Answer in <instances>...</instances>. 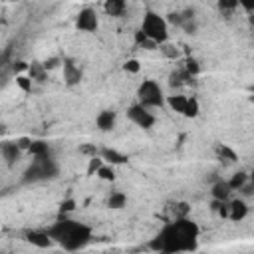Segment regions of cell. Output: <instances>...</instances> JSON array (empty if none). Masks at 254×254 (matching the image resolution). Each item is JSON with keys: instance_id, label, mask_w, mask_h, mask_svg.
Masks as SVG:
<instances>
[{"instance_id": "obj_1", "label": "cell", "mask_w": 254, "mask_h": 254, "mask_svg": "<svg viewBox=\"0 0 254 254\" xmlns=\"http://www.w3.org/2000/svg\"><path fill=\"white\" fill-rule=\"evenodd\" d=\"M196 236H198V226L192 220L181 216L161 230V234L151 242V248L161 250V252L192 250Z\"/></svg>"}, {"instance_id": "obj_2", "label": "cell", "mask_w": 254, "mask_h": 254, "mask_svg": "<svg viewBox=\"0 0 254 254\" xmlns=\"http://www.w3.org/2000/svg\"><path fill=\"white\" fill-rule=\"evenodd\" d=\"M48 234H50V238L58 240L65 250H77L87 244L91 230L85 224H79L73 220H60L58 224H54L48 230Z\"/></svg>"}, {"instance_id": "obj_3", "label": "cell", "mask_w": 254, "mask_h": 254, "mask_svg": "<svg viewBox=\"0 0 254 254\" xmlns=\"http://www.w3.org/2000/svg\"><path fill=\"white\" fill-rule=\"evenodd\" d=\"M141 32H143L151 42H155V44L159 46V44L167 42V38H169V24H167V20H165L163 16H159L157 12H151V10H149V12L143 16Z\"/></svg>"}, {"instance_id": "obj_4", "label": "cell", "mask_w": 254, "mask_h": 254, "mask_svg": "<svg viewBox=\"0 0 254 254\" xmlns=\"http://www.w3.org/2000/svg\"><path fill=\"white\" fill-rule=\"evenodd\" d=\"M56 173H58V167H56V163L48 155L46 157H34V163L26 171L24 181L26 183H30V181H44V179L56 177Z\"/></svg>"}, {"instance_id": "obj_5", "label": "cell", "mask_w": 254, "mask_h": 254, "mask_svg": "<svg viewBox=\"0 0 254 254\" xmlns=\"http://www.w3.org/2000/svg\"><path fill=\"white\" fill-rule=\"evenodd\" d=\"M137 97H139V103L145 107H161L163 105V91H161L159 83L153 79H145L139 85Z\"/></svg>"}, {"instance_id": "obj_6", "label": "cell", "mask_w": 254, "mask_h": 254, "mask_svg": "<svg viewBox=\"0 0 254 254\" xmlns=\"http://www.w3.org/2000/svg\"><path fill=\"white\" fill-rule=\"evenodd\" d=\"M127 115H129V119H131L133 123H137V125L143 127V129H149V127H153V123H155L153 113H151L145 105H141V103L131 105L129 111H127Z\"/></svg>"}, {"instance_id": "obj_7", "label": "cell", "mask_w": 254, "mask_h": 254, "mask_svg": "<svg viewBox=\"0 0 254 254\" xmlns=\"http://www.w3.org/2000/svg\"><path fill=\"white\" fill-rule=\"evenodd\" d=\"M75 26H77V30H81V32H95L97 26H99V20H97L95 10H93V8H83V10H79V14H77V18H75Z\"/></svg>"}, {"instance_id": "obj_8", "label": "cell", "mask_w": 254, "mask_h": 254, "mask_svg": "<svg viewBox=\"0 0 254 254\" xmlns=\"http://www.w3.org/2000/svg\"><path fill=\"white\" fill-rule=\"evenodd\" d=\"M64 79H65L67 85H77L81 81V67L75 65L73 60L64 62Z\"/></svg>"}, {"instance_id": "obj_9", "label": "cell", "mask_w": 254, "mask_h": 254, "mask_svg": "<svg viewBox=\"0 0 254 254\" xmlns=\"http://www.w3.org/2000/svg\"><path fill=\"white\" fill-rule=\"evenodd\" d=\"M248 214V206L242 198H236L232 202H228V218L230 220H242Z\"/></svg>"}, {"instance_id": "obj_10", "label": "cell", "mask_w": 254, "mask_h": 254, "mask_svg": "<svg viewBox=\"0 0 254 254\" xmlns=\"http://www.w3.org/2000/svg\"><path fill=\"white\" fill-rule=\"evenodd\" d=\"M95 123H97V127H99L101 131H109V129H113V125H115V113L109 111V109H105V111H101V113L97 115Z\"/></svg>"}, {"instance_id": "obj_11", "label": "cell", "mask_w": 254, "mask_h": 254, "mask_svg": "<svg viewBox=\"0 0 254 254\" xmlns=\"http://www.w3.org/2000/svg\"><path fill=\"white\" fill-rule=\"evenodd\" d=\"M0 151H2V155H4V159L8 161V165H12L18 157H20V147H18V143H4L2 147H0Z\"/></svg>"}, {"instance_id": "obj_12", "label": "cell", "mask_w": 254, "mask_h": 254, "mask_svg": "<svg viewBox=\"0 0 254 254\" xmlns=\"http://www.w3.org/2000/svg\"><path fill=\"white\" fill-rule=\"evenodd\" d=\"M101 159H105L109 165H121L127 161V157L115 149H101Z\"/></svg>"}, {"instance_id": "obj_13", "label": "cell", "mask_w": 254, "mask_h": 254, "mask_svg": "<svg viewBox=\"0 0 254 254\" xmlns=\"http://www.w3.org/2000/svg\"><path fill=\"white\" fill-rule=\"evenodd\" d=\"M28 240L34 246H40V248H48L52 244V238H50L48 232H28Z\"/></svg>"}, {"instance_id": "obj_14", "label": "cell", "mask_w": 254, "mask_h": 254, "mask_svg": "<svg viewBox=\"0 0 254 254\" xmlns=\"http://www.w3.org/2000/svg\"><path fill=\"white\" fill-rule=\"evenodd\" d=\"M169 81H171V85H177V87H179V85H187V83H190V81H192V75L187 73V71L181 67V69H177V71L171 73V79H169Z\"/></svg>"}, {"instance_id": "obj_15", "label": "cell", "mask_w": 254, "mask_h": 254, "mask_svg": "<svg viewBox=\"0 0 254 254\" xmlns=\"http://www.w3.org/2000/svg\"><path fill=\"white\" fill-rule=\"evenodd\" d=\"M230 187H228V183L226 181H218L214 187H212V196L216 198V200H226L228 196H230Z\"/></svg>"}, {"instance_id": "obj_16", "label": "cell", "mask_w": 254, "mask_h": 254, "mask_svg": "<svg viewBox=\"0 0 254 254\" xmlns=\"http://www.w3.org/2000/svg\"><path fill=\"white\" fill-rule=\"evenodd\" d=\"M125 0H105V12L109 16H121L125 12Z\"/></svg>"}, {"instance_id": "obj_17", "label": "cell", "mask_w": 254, "mask_h": 254, "mask_svg": "<svg viewBox=\"0 0 254 254\" xmlns=\"http://www.w3.org/2000/svg\"><path fill=\"white\" fill-rule=\"evenodd\" d=\"M28 153L34 157H46V155H50V147L44 141H32L28 147Z\"/></svg>"}, {"instance_id": "obj_18", "label": "cell", "mask_w": 254, "mask_h": 254, "mask_svg": "<svg viewBox=\"0 0 254 254\" xmlns=\"http://www.w3.org/2000/svg\"><path fill=\"white\" fill-rule=\"evenodd\" d=\"M226 183H228L230 190H240V189L248 183V175H246L244 171H238V173H234V177H232L230 181H226Z\"/></svg>"}, {"instance_id": "obj_19", "label": "cell", "mask_w": 254, "mask_h": 254, "mask_svg": "<svg viewBox=\"0 0 254 254\" xmlns=\"http://www.w3.org/2000/svg\"><path fill=\"white\" fill-rule=\"evenodd\" d=\"M187 99L189 97H185V95H171L167 101H169V105H171V109L173 111H177V113H185V107H187Z\"/></svg>"}, {"instance_id": "obj_20", "label": "cell", "mask_w": 254, "mask_h": 254, "mask_svg": "<svg viewBox=\"0 0 254 254\" xmlns=\"http://www.w3.org/2000/svg\"><path fill=\"white\" fill-rule=\"evenodd\" d=\"M28 73H30L32 79L44 81V77H46V67H44L42 64H32V65H28Z\"/></svg>"}, {"instance_id": "obj_21", "label": "cell", "mask_w": 254, "mask_h": 254, "mask_svg": "<svg viewBox=\"0 0 254 254\" xmlns=\"http://www.w3.org/2000/svg\"><path fill=\"white\" fill-rule=\"evenodd\" d=\"M216 155H218L220 159L228 161V163H234V161H236V153H234L230 147H226V145H216Z\"/></svg>"}, {"instance_id": "obj_22", "label": "cell", "mask_w": 254, "mask_h": 254, "mask_svg": "<svg viewBox=\"0 0 254 254\" xmlns=\"http://www.w3.org/2000/svg\"><path fill=\"white\" fill-rule=\"evenodd\" d=\"M125 202H127V196H125L123 192H111V196H109V200H107V204H109L111 208H123Z\"/></svg>"}, {"instance_id": "obj_23", "label": "cell", "mask_w": 254, "mask_h": 254, "mask_svg": "<svg viewBox=\"0 0 254 254\" xmlns=\"http://www.w3.org/2000/svg\"><path fill=\"white\" fill-rule=\"evenodd\" d=\"M95 175H97L99 179H103V181H113V179H115L113 165H101V167L95 171Z\"/></svg>"}, {"instance_id": "obj_24", "label": "cell", "mask_w": 254, "mask_h": 254, "mask_svg": "<svg viewBox=\"0 0 254 254\" xmlns=\"http://www.w3.org/2000/svg\"><path fill=\"white\" fill-rule=\"evenodd\" d=\"M185 117H196L198 115V101L194 97H189L187 99V107H185Z\"/></svg>"}, {"instance_id": "obj_25", "label": "cell", "mask_w": 254, "mask_h": 254, "mask_svg": "<svg viewBox=\"0 0 254 254\" xmlns=\"http://www.w3.org/2000/svg\"><path fill=\"white\" fill-rule=\"evenodd\" d=\"M183 69L194 77V75L200 71V65H198V62H196L194 58H187V60H185V65H183Z\"/></svg>"}, {"instance_id": "obj_26", "label": "cell", "mask_w": 254, "mask_h": 254, "mask_svg": "<svg viewBox=\"0 0 254 254\" xmlns=\"http://www.w3.org/2000/svg\"><path fill=\"white\" fill-rule=\"evenodd\" d=\"M161 46V52L169 58V60H177L181 54H179V50L175 48V46H171V44H167V42H163V44H159Z\"/></svg>"}, {"instance_id": "obj_27", "label": "cell", "mask_w": 254, "mask_h": 254, "mask_svg": "<svg viewBox=\"0 0 254 254\" xmlns=\"http://www.w3.org/2000/svg\"><path fill=\"white\" fill-rule=\"evenodd\" d=\"M16 85L22 91H32V77L30 75H18L16 77Z\"/></svg>"}, {"instance_id": "obj_28", "label": "cell", "mask_w": 254, "mask_h": 254, "mask_svg": "<svg viewBox=\"0 0 254 254\" xmlns=\"http://www.w3.org/2000/svg\"><path fill=\"white\" fill-rule=\"evenodd\" d=\"M103 165V159L101 157H97V155H93V157H89V165H87V175H93L99 167Z\"/></svg>"}, {"instance_id": "obj_29", "label": "cell", "mask_w": 254, "mask_h": 254, "mask_svg": "<svg viewBox=\"0 0 254 254\" xmlns=\"http://www.w3.org/2000/svg\"><path fill=\"white\" fill-rule=\"evenodd\" d=\"M123 67H125V71H129V73H137V71L141 69V64H139L137 60H127Z\"/></svg>"}, {"instance_id": "obj_30", "label": "cell", "mask_w": 254, "mask_h": 254, "mask_svg": "<svg viewBox=\"0 0 254 254\" xmlns=\"http://www.w3.org/2000/svg\"><path fill=\"white\" fill-rule=\"evenodd\" d=\"M218 6H220V10L232 12V10L238 6V0H218Z\"/></svg>"}, {"instance_id": "obj_31", "label": "cell", "mask_w": 254, "mask_h": 254, "mask_svg": "<svg viewBox=\"0 0 254 254\" xmlns=\"http://www.w3.org/2000/svg\"><path fill=\"white\" fill-rule=\"evenodd\" d=\"M42 65H44V67H46V71H48V69L58 67V65H60V60H58V58H50V60H46Z\"/></svg>"}, {"instance_id": "obj_32", "label": "cell", "mask_w": 254, "mask_h": 254, "mask_svg": "<svg viewBox=\"0 0 254 254\" xmlns=\"http://www.w3.org/2000/svg\"><path fill=\"white\" fill-rule=\"evenodd\" d=\"M79 151H81V153H85V155H89V157L97 155V149H95L93 145H81V147H79Z\"/></svg>"}, {"instance_id": "obj_33", "label": "cell", "mask_w": 254, "mask_h": 254, "mask_svg": "<svg viewBox=\"0 0 254 254\" xmlns=\"http://www.w3.org/2000/svg\"><path fill=\"white\" fill-rule=\"evenodd\" d=\"M75 208V202L73 200H64L62 202V212H69V210H73Z\"/></svg>"}, {"instance_id": "obj_34", "label": "cell", "mask_w": 254, "mask_h": 254, "mask_svg": "<svg viewBox=\"0 0 254 254\" xmlns=\"http://www.w3.org/2000/svg\"><path fill=\"white\" fill-rule=\"evenodd\" d=\"M238 4L244 6L246 12H252V8H254V0H238Z\"/></svg>"}, {"instance_id": "obj_35", "label": "cell", "mask_w": 254, "mask_h": 254, "mask_svg": "<svg viewBox=\"0 0 254 254\" xmlns=\"http://www.w3.org/2000/svg\"><path fill=\"white\" fill-rule=\"evenodd\" d=\"M30 143H32V141L24 137V139H20V141H18V147H20V149H28V147H30Z\"/></svg>"}, {"instance_id": "obj_36", "label": "cell", "mask_w": 254, "mask_h": 254, "mask_svg": "<svg viewBox=\"0 0 254 254\" xmlns=\"http://www.w3.org/2000/svg\"><path fill=\"white\" fill-rule=\"evenodd\" d=\"M14 69L22 71V69H28V65H26V62H16V64H14Z\"/></svg>"}, {"instance_id": "obj_37", "label": "cell", "mask_w": 254, "mask_h": 254, "mask_svg": "<svg viewBox=\"0 0 254 254\" xmlns=\"http://www.w3.org/2000/svg\"><path fill=\"white\" fill-rule=\"evenodd\" d=\"M2 133H4V125L0 123V135H2Z\"/></svg>"}]
</instances>
